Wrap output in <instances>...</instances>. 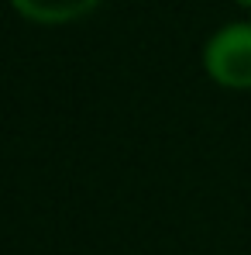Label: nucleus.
<instances>
[{
    "instance_id": "1",
    "label": "nucleus",
    "mask_w": 251,
    "mask_h": 255,
    "mask_svg": "<svg viewBox=\"0 0 251 255\" xmlns=\"http://www.w3.org/2000/svg\"><path fill=\"white\" fill-rule=\"evenodd\" d=\"M203 69L224 90H251V21L224 24L210 35L203 45Z\"/></svg>"
},
{
    "instance_id": "2",
    "label": "nucleus",
    "mask_w": 251,
    "mask_h": 255,
    "mask_svg": "<svg viewBox=\"0 0 251 255\" xmlns=\"http://www.w3.org/2000/svg\"><path fill=\"white\" fill-rule=\"evenodd\" d=\"M103 0H10V7L35 24H69L93 14Z\"/></svg>"
},
{
    "instance_id": "3",
    "label": "nucleus",
    "mask_w": 251,
    "mask_h": 255,
    "mask_svg": "<svg viewBox=\"0 0 251 255\" xmlns=\"http://www.w3.org/2000/svg\"><path fill=\"white\" fill-rule=\"evenodd\" d=\"M234 3H241V7H251V0H234Z\"/></svg>"
}]
</instances>
